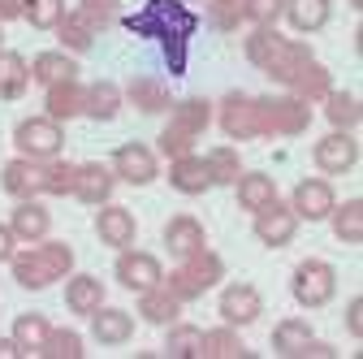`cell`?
Segmentation results:
<instances>
[{"label": "cell", "mask_w": 363, "mask_h": 359, "mask_svg": "<svg viewBox=\"0 0 363 359\" xmlns=\"http://www.w3.org/2000/svg\"><path fill=\"white\" fill-rule=\"evenodd\" d=\"M125 31H134L139 39H156L177 78V74H186V48L199 31V13L191 5H182V0H147L139 13L125 18Z\"/></svg>", "instance_id": "1"}, {"label": "cell", "mask_w": 363, "mask_h": 359, "mask_svg": "<svg viewBox=\"0 0 363 359\" xmlns=\"http://www.w3.org/2000/svg\"><path fill=\"white\" fill-rule=\"evenodd\" d=\"M9 264H13V282L22 290H43L74 273V247L39 238V243H30V251H18Z\"/></svg>", "instance_id": "2"}, {"label": "cell", "mask_w": 363, "mask_h": 359, "mask_svg": "<svg viewBox=\"0 0 363 359\" xmlns=\"http://www.w3.org/2000/svg\"><path fill=\"white\" fill-rule=\"evenodd\" d=\"M255 117L264 139H298L311 126V104L298 96H255Z\"/></svg>", "instance_id": "3"}, {"label": "cell", "mask_w": 363, "mask_h": 359, "mask_svg": "<svg viewBox=\"0 0 363 359\" xmlns=\"http://www.w3.org/2000/svg\"><path fill=\"white\" fill-rule=\"evenodd\" d=\"M225 277V260L208 247H199L195 255H182V264L173 268V277H164V286L182 299V303H191L199 294H208L216 282Z\"/></svg>", "instance_id": "4"}, {"label": "cell", "mask_w": 363, "mask_h": 359, "mask_svg": "<svg viewBox=\"0 0 363 359\" xmlns=\"http://www.w3.org/2000/svg\"><path fill=\"white\" fill-rule=\"evenodd\" d=\"M290 294H294V303L307 307V311L333 303V294H337V268H333L329 260H315V255L303 260V264L294 268V277H290Z\"/></svg>", "instance_id": "5"}, {"label": "cell", "mask_w": 363, "mask_h": 359, "mask_svg": "<svg viewBox=\"0 0 363 359\" xmlns=\"http://www.w3.org/2000/svg\"><path fill=\"white\" fill-rule=\"evenodd\" d=\"M13 143H18V152L26 156V160H57L61 156V148H65V130H61V121H52V117H26V121H18V130H13Z\"/></svg>", "instance_id": "6"}, {"label": "cell", "mask_w": 363, "mask_h": 359, "mask_svg": "<svg viewBox=\"0 0 363 359\" xmlns=\"http://www.w3.org/2000/svg\"><path fill=\"white\" fill-rule=\"evenodd\" d=\"M225 130V139H234V143H251V139H264L259 134V117H255V96H242V92H230V96H220L216 113H212Z\"/></svg>", "instance_id": "7"}, {"label": "cell", "mask_w": 363, "mask_h": 359, "mask_svg": "<svg viewBox=\"0 0 363 359\" xmlns=\"http://www.w3.org/2000/svg\"><path fill=\"white\" fill-rule=\"evenodd\" d=\"M216 316L230 325V329H247L264 316V299L251 282H234V286H225L220 299H216Z\"/></svg>", "instance_id": "8"}, {"label": "cell", "mask_w": 363, "mask_h": 359, "mask_svg": "<svg viewBox=\"0 0 363 359\" xmlns=\"http://www.w3.org/2000/svg\"><path fill=\"white\" fill-rule=\"evenodd\" d=\"M311 160H315L320 173L342 177V173H350L359 165V139H354L350 130H333V134H325V139L311 148Z\"/></svg>", "instance_id": "9"}, {"label": "cell", "mask_w": 363, "mask_h": 359, "mask_svg": "<svg viewBox=\"0 0 363 359\" xmlns=\"http://www.w3.org/2000/svg\"><path fill=\"white\" fill-rule=\"evenodd\" d=\"M113 277H117L125 290L143 294V290H152V286H160V282H164V268H160V260H156L152 251H134V247H125V251L117 255Z\"/></svg>", "instance_id": "10"}, {"label": "cell", "mask_w": 363, "mask_h": 359, "mask_svg": "<svg viewBox=\"0 0 363 359\" xmlns=\"http://www.w3.org/2000/svg\"><path fill=\"white\" fill-rule=\"evenodd\" d=\"M298 226H303V221H298L294 208L281 204V199H272L268 208L255 212V238H259L264 247H290L294 234H298Z\"/></svg>", "instance_id": "11"}, {"label": "cell", "mask_w": 363, "mask_h": 359, "mask_svg": "<svg viewBox=\"0 0 363 359\" xmlns=\"http://www.w3.org/2000/svg\"><path fill=\"white\" fill-rule=\"evenodd\" d=\"M113 173L117 182H130V187H147L160 177V165H156V152L143 148V143H121L113 152Z\"/></svg>", "instance_id": "12"}, {"label": "cell", "mask_w": 363, "mask_h": 359, "mask_svg": "<svg viewBox=\"0 0 363 359\" xmlns=\"http://www.w3.org/2000/svg\"><path fill=\"white\" fill-rule=\"evenodd\" d=\"M113 187H117L113 165L104 169L100 160H82V165L74 169V199H78V204L100 208V204H108V199H113Z\"/></svg>", "instance_id": "13"}, {"label": "cell", "mask_w": 363, "mask_h": 359, "mask_svg": "<svg viewBox=\"0 0 363 359\" xmlns=\"http://www.w3.org/2000/svg\"><path fill=\"white\" fill-rule=\"evenodd\" d=\"M333 204H337V195H333V187L325 182V177H303V182L294 187V199H290L294 216L311 221V226H315V221H329Z\"/></svg>", "instance_id": "14"}, {"label": "cell", "mask_w": 363, "mask_h": 359, "mask_svg": "<svg viewBox=\"0 0 363 359\" xmlns=\"http://www.w3.org/2000/svg\"><path fill=\"white\" fill-rule=\"evenodd\" d=\"M134 234H139V226H134V212L121 208V204H100L96 212V238L113 251H125L134 247Z\"/></svg>", "instance_id": "15"}, {"label": "cell", "mask_w": 363, "mask_h": 359, "mask_svg": "<svg viewBox=\"0 0 363 359\" xmlns=\"http://www.w3.org/2000/svg\"><path fill=\"white\" fill-rule=\"evenodd\" d=\"M169 187L177 191V195H208L212 187H216V177H212V165H208V156H177L173 160V169H169Z\"/></svg>", "instance_id": "16"}, {"label": "cell", "mask_w": 363, "mask_h": 359, "mask_svg": "<svg viewBox=\"0 0 363 359\" xmlns=\"http://www.w3.org/2000/svg\"><path fill=\"white\" fill-rule=\"evenodd\" d=\"M0 191L13 195V199H35V195H43V165H39V160H26V156L9 160L5 169H0Z\"/></svg>", "instance_id": "17"}, {"label": "cell", "mask_w": 363, "mask_h": 359, "mask_svg": "<svg viewBox=\"0 0 363 359\" xmlns=\"http://www.w3.org/2000/svg\"><path fill=\"white\" fill-rule=\"evenodd\" d=\"M121 96H125L134 109H139V113H169V109H173L169 82H164V78H152V74H134Z\"/></svg>", "instance_id": "18"}, {"label": "cell", "mask_w": 363, "mask_h": 359, "mask_svg": "<svg viewBox=\"0 0 363 359\" xmlns=\"http://www.w3.org/2000/svg\"><path fill=\"white\" fill-rule=\"evenodd\" d=\"M82 100H86V87L78 78H65V82H52L43 92V117L52 121H74L82 117Z\"/></svg>", "instance_id": "19"}, {"label": "cell", "mask_w": 363, "mask_h": 359, "mask_svg": "<svg viewBox=\"0 0 363 359\" xmlns=\"http://www.w3.org/2000/svg\"><path fill=\"white\" fill-rule=\"evenodd\" d=\"M9 230L18 234V243H39L52 230V212L39 199H18V208L9 212Z\"/></svg>", "instance_id": "20"}, {"label": "cell", "mask_w": 363, "mask_h": 359, "mask_svg": "<svg viewBox=\"0 0 363 359\" xmlns=\"http://www.w3.org/2000/svg\"><path fill=\"white\" fill-rule=\"evenodd\" d=\"M91 333L100 346H125L134 338V316L121 307H96L91 311Z\"/></svg>", "instance_id": "21"}, {"label": "cell", "mask_w": 363, "mask_h": 359, "mask_svg": "<svg viewBox=\"0 0 363 359\" xmlns=\"http://www.w3.org/2000/svg\"><path fill=\"white\" fill-rule=\"evenodd\" d=\"M311 61H315V57H311V48H307L303 39H281V48H277V57L268 61V70H264V74H268L272 82H281V87H290V82L298 78V70H303V65H311Z\"/></svg>", "instance_id": "22"}, {"label": "cell", "mask_w": 363, "mask_h": 359, "mask_svg": "<svg viewBox=\"0 0 363 359\" xmlns=\"http://www.w3.org/2000/svg\"><path fill=\"white\" fill-rule=\"evenodd\" d=\"M65 307L74 316H91L96 307H104V282L91 273H69L65 282Z\"/></svg>", "instance_id": "23"}, {"label": "cell", "mask_w": 363, "mask_h": 359, "mask_svg": "<svg viewBox=\"0 0 363 359\" xmlns=\"http://www.w3.org/2000/svg\"><path fill=\"white\" fill-rule=\"evenodd\" d=\"M164 247L182 260V255H195L199 247H208V234H203V226L195 216H186V212H177L169 226H164Z\"/></svg>", "instance_id": "24"}, {"label": "cell", "mask_w": 363, "mask_h": 359, "mask_svg": "<svg viewBox=\"0 0 363 359\" xmlns=\"http://www.w3.org/2000/svg\"><path fill=\"white\" fill-rule=\"evenodd\" d=\"M169 113H173L169 130L186 134V139H199V134L208 130V121H212V113H216V104H212V100H199V96H191V100H177Z\"/></svg>", "instance_id": "25"}, {"label": "cell", "mask_w": 363, "mask_h": 359, "mask_svg": "<svg viewBox=\"0 0 363 359\" xmlns=\"http://www.w3.org/2000/svg\"><path fill=\"white\" fill-rule=\"evenodd\" d=\"M329 13H333L329 0H286V9H281V18H286L298 35L325 31V26H329Z\"/></svg>", "instance_id": "26"}, {"label": "cell", "mask_w": 363, "mask_h": 359, "mask_svg": "<svg viewBox=\"0 0 363 359\" xmlns=\"http://www.w3.org/2000/svg\"><path fill=\"white\" fill-rule=\"evenodd\" d=\"M234 195H238L242 212H251V216H255L259 208H268L272 199H281V195H277V182H272L268 173H238Z\"/></svg>", "instance_id": "27"}, {"label": "cell", "mask_w": 363, "mask_h": 359, "mask_svg": "<svg viewBox=\"0 0 363 359\" xmlns=\"http://www.w3.org/2000/svg\"><path fill=\"white\" fill-rule=\"evenodd\" d=\"M177 311H182V299H177L164 282L139 294V316H143L147 325H173V321H177Z\"/></svg>", "instance_id": "28"}, {"label": "cell", "mask_w": 363, "mask_h": 359, "mask_svg": "<svg viewBox=\"0 0 363 359\" xmlns=\"http://www.w3.org/2000/svg\"><path fill=\"white\" fill-rule=\"evenodd\" d=\"M117 109H121V87H117V82L100 78V82H91V87H86L82 117H91V121H113Z\"/></svg>", "instance_id": "29"}, {"label": "cell", "mask_w": 363, "mask_h": 359, "mask_svg": "<svg viewBox=\"0 0 363 359\" xmlns=\"http://www.w3.org/2000/svg\"><path fill=\"white\" fill-rule=\"evenodd\" d=\"M30 87V65L22 53H0V100H22Z\"/></svg>", "instance_id": "30"}, {"label": "cell", "mask_w": 363, "mask_h": 359, "mask_svg": "<svg viewBox=\"0 0 363 359\" xmlns=\"http://www.w3.org/2000/svg\"><path fill=\"white\" fill-rule=\"evenodd\" d=\"M57 35H61V43H65V53H74V57H82V53H91V43H96V26H91L78 9H65V18L57 22Z\"/></svg>", "instance_id": "31"}, {"label": "cell", "mask_w": 363, "mask_h": 359, "mask_svg": "<svg viewBox=\"0 0 363 359\" xmlns=\"http://www.w3.org/2000/svg\"><path fill=\"white\" fill-rule=\"evenodd\" d=\"M329 92H333V78H329V70H325L320 61L303 65V70H298V78L290 82V96H298V100H307V104H320Z\"/></svg>", "instance_id": "32"}, {"label": "cell", "mask_w": 363, "mask_h": 359, "mask_svg": "<svg viewBox=\"0 0 363 359\" xmlns=\"http://www.w3.org/2000/svg\"><path fill=\"white\" fill-rule=\"evenodd\" d=\"M48 316L43 311H22V316L13 321V342H18V350L22 355H39L43 350V342H48Z\"/></svg>", "instance_id": "33"}, {"label": "cell", "mask_w": 363, "mask_h": 359, "mask_svg": "<svg viewBox=\"0 0 363 359\" xmlns=\"http://www.w3.org/2000/svg\"><path fill=\"white\" fill-rule=\"evenodd\" d=\"M329 221H333V234H337L346 247H359V243H363V199L333 204Z\"/></svg>", "instance_id": "34"}, {"label": "cell", "mask_w": 363, "mask_h": 359, "mask_svg": "<svg viewBox=\"0 0 363 359\" xmlns=\"http://www.w3.org/2000/svg\"><path fill=\"white\" fill-rule=\"evenodd\" d=\"M30 74H35V82L52 87V82L78 78V61H74V53H39L35 65H30Z\"/></svg>", "instance_id": "35"}, {"label": "cell", "mask_w": 363, "mask_h": 359, "mask_svg": "<svg viewBox=\"0 0 363 359\" xmlns=\"http://www.w3.org/2000/svg\"><path fill=\"white\" fill-rule=\"evenodd\" d=\"M320 104H325V117L333 121V130H350V134L359 130L363 113H359V100H354L350 92H329Z\"/></svg>", "instance_id": "36"}, {"label": "cell", "mask_w": 363, "mask_h": 359, "mask_svg": "<svg viewBox=\"0 0 363 359\" xmlns=\"http://www.w3.org/2000/svg\"><path fill=\"white\" fill-rule=\"evenodd\" d=\"M277 48H281V35L272 31V26H255V31L242 39V53H247V61H251L255 70H268V61L277 57Z\"/></svg>", "instance_id": "37"}, {"label": "cell", "mask_w": 363, "mask_h": 359, "mask_svg": "<svg viewBox=\"0 0 363 359\" xmlns=\"http://www.w3.org/2000/svg\"><path fill=\"white\" fill-rule=\"evenodd\" d=\"M164 355H169V359H203V329L177 325V321H173L169 342H164Z\"/></svg>", "instance_id": "38"}, {"label": "cell", "mask_w": 363, "mask_h": 359, "mask_svg": "<svg viewBox=\"0 0 363 359\" xmlns=\"http://www.w3.org/2000/svg\"><path fill=\"white\" fill-rule=\"evenodd\" d=\"M307 342H311V325H307V321H298V316L277 321V329H272V346H277V355L298 359V350H303Z\"/></svg>", "instance_id": "39"}, {"label": "cell", "mask_w": 363, "mask_h": 359, "mask_svg": "<svg viewBox=\"0 0 363 359\" xmlns=\"http://www.w3.org/2000/svg\"><path fill=\"white\" fill-rule=\"evenodd\" d=\"M247 355V346H242V338H238V329H208L203 333V359H242Z\"/></svg>", "instance_id": "40"}, {"label": "cell", "mask_w": 363, "mask_h": 359, "mask_svg": "<svg viewBox=\"0 0 363 359\" xmlns=\"http://www.w3.org/2000/svg\"><path fill=\"white\" fill-rule=\"evenodd\" d=\"M208 26L220 35H234L242 26V0H208Z\"/></svg>", "instance_id": "41"}, {"label": "cell", "mask_w": 363, "mask_h": 359, "mask_svg": "<svg viewBox=\"0 0 363 359\" xmlns=\"http://www.w3.org/2000/svg\"><path fill=\"white\" fill-rule=\"evenodd\" d=\"M74 169L69 160H43V195H74Z\"/></svg>", "instance_id": "42"}, {"label": "cell", "mask_w": 363, "mask_h": 359, "mask_svg": "<svg viewBox=\"0 0 363 359\" xmlns=\"http://www.w3.org/2000/svg\"><path fill=\"white\" fill-rule=\"evenodd\" d=\"M43 359H82V338L74 329H48V342L39 350Z\"/></svg>", "instance_id": "43"}, {"label": "cell", "mask_w": 363, "mask_h": 359, "mask_svg": "<svg viewBox=\"0 0 363 359\" xmlns=\"http://www.w3.org/2000/svg\"><path fill=\"white\" fill-rule=\"evenodd\" d=\"M208 165H212L216 187H234V182H238V173H242V160H238L234 148H212V152H208Z\"/></svg>", "instance_id": "44"}, {"label": "cell", "mask_w": 363, "mask_h": 359, "mask_svg": "<svg viewBox=\"0 0 363 359\" xmlns=\"http://www.w3.org/2000/svg\"><path fill=\"white\" fill-rule=\"evenodd\" d=\"M61 18H65V0H26V22L35 31H57Z\"/></svg>", "instance_id": "45"}, {"label": "cell", "mask_w": 363, "mask_h": 359, "mask_svg": "<svg viewBox=\"0 0 363 359\" xmlns=\"http://www.w3.org/2000/svg\"><path fill=\"white\" fill-rule=\"evenodd\" d=\"M286 0H242V22L251 26H277Z\"/></svg>", "instance_id": "46"}, {"label": "cell", "mask_w": 363, "mask_h": 359, "mask_svg": "<svg viewBox=\"0 0 363 359\" xmlns=\"http://www.w3.org/2000/svg\"><path fill=\"white\" fill-rule=\"evenodd\" d=\"M117 5H121V0H78V13L96 26V31H104V26H113Z\"/></svg>", "instance_id": "47"}, {"label": "cell", "mask_w": 363, "mask_h": 359, "mask_svg": "<svg viewBox=\"0 0 363 359\" xmlns=\"http://www.w3.org/2000/svg\"><path fill=\"white\" fill-rule=\"evenodd\" d=\"M191 148H195V139H186V134H177V130H160V152L169 156V160H177V156H191Z\"/></svg>", "instance_id": "48"}, {"label": "cell", "mask_w": 363, "mask_h": 359, "mask_svg": "<svg viewBox=\"0 0 363 359\" xmlns=\"http://www.w3.org/2000/svg\"><path fill=\"white\" fill-rule=\"evenodd\" d=\"M346 329H350L354 342H363V299H359V294H354L350 307H346Z\"/></svg>", "instance_id": "49"}, {"label": "cell", "mask_w": 363, "mask_h": 359, "mask_svg": "<svg viewBox=\"0 0 363 359\" xmlns=\"http://www.w3.org/2000/svg\"><path fill=\"white\" fill-rule=\"evenodd\" d=\"M26 18V0H0V26Z\"/></svg>", "instance_id": "50"}, {"label": "cell", "mask_w": 363, "mask_h": 359, "mask_svg": "<svg viewBox=\"0 0 363 359\" xmlns=\"http://www.w3.org/2000/svg\"><path fill=\"white\" fill-rule=\"evenodd\" d=\"M311 355H315V359H333L337 350H333L329 342H315V338H311V342H307V346L298 350V359H311Z\"/></svg>", "instance_id": "51"}, {"label": "cell", "mask_w": 363, "mask_h": 359, "mask_svg": "<svg viewBox=\"0 0 363 359\" xmlns=\"http://www.w3.org/2000/svg\"><path fill=\"white\" fill-rule=\"evenodd\" d=\"M13 247H18V234H13L9 226H0V264H5V260H13V255H18Z\"/></svg>", "instance_id": "52"}, {"label": "cell", "mask_w": 363, "mask_h": 359, "mask_svg": "<svg viewBox=\"0 0 363 359\" xmlns=\"http://www.w3.org/2000/svg\"><path fill=\"white\" fill-rule=\"evenodd\" d=\"M22 350H18V342H13V333L9 338H0V359H18Z\"/></svg>", "instance_id": "53"}, {"label": "cell", "mask_w": 363, "mask_h": 359, "mask_svg": "<svg viewBox=\"0 0 363 359\" xmlns=\"http://www.w3.org/2000/svg\"><path fill=\"white\" fill-rule=\"evenodd\" d=\"M350 5H354V9H359V0H350Z\"/></svg>", "instance_id": "54"}, {"label": "cell", "mask_w": 363, "mask_h": 359, "mask_svg": "<svg viewBox=\"0 0 363 359\" xmlns=\"http://www.w3.org/2000/svg\"><path fill=\"white\" fill-rule=\"evenodd\" d=\"M0 39H5V35H0ZM0 53H5V48H0Z\"/></svg>", "instance_id": "55"}]
</instances>
